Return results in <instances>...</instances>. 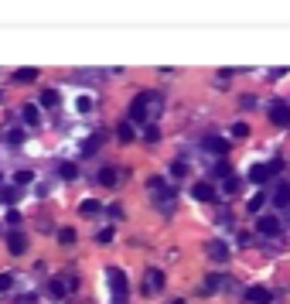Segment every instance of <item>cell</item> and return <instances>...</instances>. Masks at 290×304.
<instances>
[{"label":"cell","mask_w":290,"mask_h":304,"mask_svg":"<svg viewBox=\"0 0 290 304\" xmlns=\"http://www.w3.org/2000/svg\"><path fill=\"white\" fill-rule=\"evenodd\" d=\"M106 280H109L113 301H116V304H123V301H127V274H123L120 267H109V270H106Z\"/></svg>","instance_id":"6da1fadb"},{"label":"cell","mask_w":290,"mask_h":304,"mask_svg":"<svg viewBox=\"0 0 290 304\" xmlns=\"http://www.w3.org/2000/svg\"><path fill=\"white\" fill-rule=\"evenodd\" d=\"M154 103H160L157 92H140V96L133 99V106H130V120H133V123H144L147 120V106H154Z\"/></svg>","instance_id":"7a4b0ae2"},{"label":"cell","mask_w":290,"mask_h":304,"mask_svg":"<svg viewBox=\"0 0 290 304\" xmlns=\"http://www.w3.org/2000/svg\"><path fill=\"white\" fill-rule=\"evenodd\" d=\"M160 287H164V274H160L157 267H150V270L144 274V291L147 294H157Z\"/></svg>","instance_id":"3957f363"},{"label":"cell","mask_w":290,"mask_h":304,"mask_svg":"<svg viewBox=\"0 0 290 304\" xmlns=\"http://www.w3.org/2000/svg\"><path fill=\"white\" fill-rule=\"evenodd\" d=\"M270 123H277V127H287L290 123V106L287 103H273V106H270Z\"/></svg>","instance_id":"277c9868"},{"label":"cell","mask_w":290,"mask_h":304,"mask_svg":"<svg viewBox=\"0 0 290 304\" xmlns=\"http://www.w3.org/2000/svg\"><path fill=\"white\" fill-rule=\"evenodd\" d=\"M246 301L249 304H273V294L266 287H246Z\"/></svg>","instance_id":"5b68a950"},{"label":"cell","mask_w":290,"mask_h":304,"mask_svg":"<svg viewBox=\"0 0 290 304\" xmlns=\"http://www.w3.org/2000/svg\"><path fill=\"white\" fill-rule=\"evenodd\" d=\"M7 249H10L14 256H21V253L27 249V236H24V232H10V236H7Z\"/></svg>","instance_id":"8992f818"},{"label":"cell","mask_w":290,"mask_h":304,"mask_svg":"<svg viewBox=\"0 0 290 304\" xmlns=\"http://www.w3.org/2000/svg\"><path fill=\"white\" fill-rule=\"evenodd\" d=\"M256 226H260L263 236H280V219H277V216H263Z\"/></svg>","instance_id":"52a82bcc"},{"label":"cell","mask_w":290,"mask_h":304,"mask_svg":"<svg viewBox=\"0 0 290 304\" xmlns=\"http://www.w3.org/2000/svg\"><path fill=\"white\" fill-rule=\"evenodd\" d=\"M209 256H212L215 263H225V260H229V246H225L222 239H212V243H209Z\"/></svg>","instance_id":"ba28073f"},{"label":"cell","mask_w":290,"mask_h":304,"mask_svg":"<svg viewBox=\"0 0 290 304\" xmlns=\"http://www.w3.org/2000/svg\"><path fill=\"white\" fill-rule=\"evenodd\" d=\"M270 178H273L270 164H256V167L249 171V181H253V185H263V181H270Z\"/></svg>","instance_id":"9c48e42d"},{"label":"cell","mask_w":290,"mask_h":304,"mask_svg":"<svg viewBox=\"0 0 290 304\" xmlns=\"http://www.w3.org/2000/svg\"><path fill=\"white\" fill-rule=\"evenodd\" d=\"M191 195H195L198 202H212V198H215V188H212L209 181H198V185L191 188Z\"/></svg>","instance_id":"30bf717a"},{"label":"cell","mask_w":290,"mask_h":304,"mask_svg":"<svg viewBox=\"0 0 290 304\" xmlns=\"http://www.w3.org/2000/svg\"><path fill=\"white\" fill-rule=\"evenodd\" d=\"M103 140H106V130H96V134H92V137H89V140L82 144V154H96Z\"/></svg>","instance_id":"8fae6325"},{"label":"cell","mask_w":290,"mask_h":304,"mask_svg":"<svg viewBox=\"0 0 290 304\" xmlns=\"http://www.w3.org/2000/svg\"><path fill=\"white\" fill-rule=\"evenodd\" d=\"M225 287V277H205V284H202V294H215V291H222Z\"/></svg>","instance_id":"7c38bea8"},{"label":"cell","mask_w":290,"mask_h":304,"mask_svg":"<svg viewBox=\"0 0 290 304\" xmlns=\"http://www.w3.org/2000/svg\"><path fill=\"white\" fill-rule=\"evenodd\" d=\"M21 116H24V123H27V127H38V123H41V116H38V106H34V103H27V106L21 110Z\"/></svg>","instance_id":"4fadbf2b"},{"label":"cell","mask_w":290,"mask_h":304,"mask_svg":"<svg viewBox=\"0 0 290 304\" xmlns=\"http://www.w3.org/2000/svg\"><path fill=\"white\" fill-rule=\"evenodd\" d=\"M273 205H290V185H277V192H273Z\"/></svg>","instance_id":"5bb4252c"},{"label":"cell","mask_w":290,"mask_h":304,"mask_svg":"<svg viewBox=\"0 0 290 304\" xmlns=\"http://www.w3.org/2000/svg\"><path fill=\"white\" fill-rule=\"evenodd\" d=\"M34 79H38V69H17V72H14V82H17V85H27V82H34Z\"/></svg>","instance_id":"9a60e30c"},{"label":"cell","mask_w":290,"mask_h":304,"mask_svg":"<svg viewBox=\"0 0 290 304\" xmlns=\"http://www.w3.org/2000/svg\"><path fill=\"white\" fill-rule=\"evenodd\" d=\"M116 137H120L123 144H130V140L137 137V130H133V123H120V130H116Z\"/></svg>","instance_id":"2e32d148"},{"label":"cell","mask_w":290,"mask_h":304,"mask_svg":"<svg viewBox=\"0 0 290 304\" xmlns=\"http://www.w3.org/2000/svg\"><path fill=\"white\" fill-rule=\"evenodd\" d=\"M205 147H209L212 154H225V151H229V144H225L222 137H209V140H205Z\"/></svg>","instance_id":"e0dca14e"},{"label":"cell","mask_w":290,"mask_h":304,"mask_svg":"<svg viewBox=\"0 0 290 304\" xmlns=\"http://www.w3.org/2000/svg\"><path fill=\"white\" fill-rule=\"evenodd\" d=\"M263 205H266V195H263V192H256V195H253V198L246 202V209H249V212H260Z\"/></svg>","instance_id":"ac0fdd59"},{"label":"cell","mask_w":290,"mask_h":304,"mask_svg":"<svg viewBox=\"0 0 290 304\" xmlns=\"http://www.w3.org/2000/svg\"><path fill=\"white\" fill-rule=\"evenodd\" d=\"M41 106H48V110L58 106V92H55V89H45V92H41Z\"/></svg>","instance_id":"d6986e66"},{"label":"cell","mask_w":290,"mask_h":304,"mask_svg":"<svg viewBox=\"0 0 290 304\" xmlns=\"http://www.w3.org/2000/svg\"><path fill=\"white\" fill-rule=\"evenodd\" d=\"M58 174H62V178H65V181H72L75 174H79V167H75L72 161H65V164H62V167H58Z\"/></svg>","instance_id":"ffe728a7"},{"label":"cell","mask_w":290,"mask_h":304,"mask_svg":"<svg viewBox=\"0 0 290 304\" xmlns=\"http://www.w3.org/2000/svg\"><path fill=\"white\" fill-rule=\"evenodd\" d=\"M116 178H120V174H116L113 167H103V174H99V185H116Z\"/></svg>","instance_id":"44dd1931"},{"label":"cell","mask_w":290,"mask_h":304,"mask_svg":"<svg viewBox=\"0 0 290 304\" xmlns=\"http://www.w3.org/2000/svg\"><path fill=\"white\" fill-rule=\"evenodd\" d=\"M7 144H10V147H21V144H24V130H10V134H7Z\"/></svg>","instance_id":"7402d4cb"},{"label":"cell","mask_w":290,"mask_h":304,"mask_svg":"<svg viewBox=\"0 0 290 304\" xmlns=\"http://www.w3.org/2000/svg\"><path fill=\"white\" fill-rule=\"evenodd\" d=\"M239 188H242L239 178H225V195H239Z\"/></svg>","instance_id":"603a6c76"},{"label":"cell","mask_w":290,"mask_h":304,"mask_svg":"<svg viewBox=\"0 0 290 304\" xmlns=\"http://www.w3.org/2000/svg\"><path fill=\"white\" fill-rule=\"evenodd\" d=\"M144 140L147 144H157V140H160V130H157V127H144Z\"/></svg>","instance_id":"cb8c5ba5"},{"label":"cell","mask_w":290,"mask_h":304,"mask_svg":"<svg viewBox=\"0 0 290 304\" xmlns=\"http://www.w3.org/2000/svg\"><path fill=\"white\" fill-rule=\"evenodd\" d=\"M75 110H79V113H89V110H92V99H89V96H79V99H75Z\"/></svg>","instance_id":"d4e9b609"},{"label":"cell","mask_w":290,"mask_h":304,"mask_svg":"<svg viewBox=\"0 0 290 304\" xmlns=\"http://www.w3.org/2000/svg\"><path fill=\"white\" fill-rule=\"evenodd\" d=\"M96 212H99V202L85 198V202H82V216H96Z\"/></svg>","instance_id":"484cf974"},{"label":"cell","mask_w":290,"mask_h":304,"mask_svg":"<svg viewBox=\"0 0 290 304\" xmlns=\"http://www.w3.org/2000/svg\"><path fill=\"white\" fill-rule=\"evenodd\" d=\"M58 239H62L65 246H72V243H75V229H69V226H65L62 232H58Z\"/></svg>","instance_id":"4316f807"},{"label":"cell","mask_w":290,"mask_h":304,"mask_svg":"<svg viewBox=\"0 0 290 304\" xmlns=\"http://www.w3.org/2000/svg\"><path fill=\"white\" fill-rule=\"evenodd\" d=\"M48 291H52V298H62V294H65V284H62V280H52Z\"/></svg>","instance_id":"83f0119b"},{"label":"cell","mask_w":290,"mask_h":304,"mask_svg":"<svg viewBox=\"0 0 290 304\" xmlns=\"http://www.w3.org/2000/svg\"><path fill=\"white\" fill-rule=\"evenodd\" d=\"M14 181H17V185H31V181H34V174H31V171H17V178H14Z\"/></svg>","instance_id":"f1b7e54d"},{"label":"cell","mask_w":290,"mask_h":304,"mask_svg":"<svg viewBox=\"0 0 290 304\" xmlns=\"http://www.w3.org/2000/svg\"><path fill=\"white\" fill-rule=\"evenodd\" d=\"M14 287V274H0V291H10Z\"/></svg>","instance_id":"f546056e"},{"label":"cell","mask_w":290,"mask_h":304,"mask_svg":"<svg viewBox=\"0 0 290 304\" xmlns=\"http://www.w3.org/2000/svg\"><path fill=\"white\" fill-rule=\"evenodd\" d=\"M171 174H174V178H185V161H174V164H171Z\"/></svg>","instance_id":"4dcf8cb0"},{"label":"cell","mask_w":290,"mask_h":304,"mask_svg":"<svg viewBox=\"0 0 290 304\" xmlns=\"http://www.w3.org/2000/svg\"><path fill=\"white\" fill-rule=\"evenodd\" d=\"M232 134H236V137H249V127H246V123H236Z\"/></svg>","instance_id":"1f68e13d"},{"label":"cell","mask_w":290,"mask_h":304,"mask_svg":"<svg viewBox=\"0 0 290 304\" xmlns=\"http://www.w3.org/2000/svg\"><path fill=\"white\" fill-rule=\"evenodd\" d=\"M0 202H7V205H14V202H17V192H14V188H7V192H3V198H0Z\"/></svg>","instance_id":"d6a6232c"},{"label":"cell","mask_w":290,"mask_h":304,"mask_svg":"<svg viewBox=\"0 0 290 304\" xmlns=\"http://www.w3.org/2000/svg\"><path fill=\"white\" fill-rule=\"evenodd\" d=\"M96 243H113V229H103V232L96 236Z\"/></svg>","instance_id":"836d02e7"},{"label":"cell","mask_w":290,"mask_h":304,"mask_svg":"<svg viewBox=\"0 0 290 304\" xmlns=\"http://www.w3.org/2000/svg\"><path fill=\"white\" fill-rule=\"evenodd\" d=\"M75 287H79V280H75V277H65V294H72Z\"/></svg>","instance_id":"e575fe53"},{"label":"cell","mask_w":290,"mask_h":304,"mask_svg":"<svg viewBox=\"0 0 290 304\" xmlns=\"http://www.w3.org/2000/svg\"><path fill=\"white\" fill-rule=\"evenodd\" d=\"M171 304H185V301H181V298H178V301H171Z\"/></svg>","instance_id":"d590c367"}]
</instances>
